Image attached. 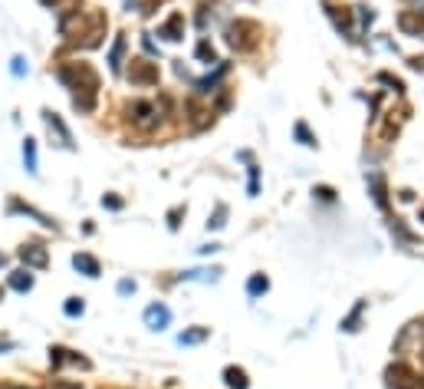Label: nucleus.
I'll use <instances>...</instances> for the list:
<instances>
[{
  "instance_id": "nucleus-1",
  "label": "nucleus",
  "mask_w": 424,
  "mask_h": 389,
  "mask_svg": "<svg viewBox=\"0 0 424 389\" xmlns=\"http://www.w3.org/2000/svg\"><path fill=\"white\" fill-rule=\"evenodd\" d=\"M105 30H109V20L102 10H73V14L60 17V36L73 46H83V50L99 46Z\"/></svg>"
},
{
  "instance_id": "nucleus-2",
  "label": "nucleus",
  "mask_w": 424,
  "mask_h": 389,
  "mask_svg": "<svg viewBox=\"0 0 424 389\" xmlns=\"http://www.w3.org/2000/svg\"><path fill=\"white\" fill-rule=\"evenodd\" d=\"M56 79L73 93V106L79 113H93L95 96H99V73L89 63H60Z\"/></svg>"
},
{
  "instance_id": "nucleus-3",
  "label": "nucleus",
  "mask_w": 424,
  "mask_h": 389,
  "mask_svg": "<svg viewBox=\"0 0 424 389\" xmlns=\"http://www.w3.org/2000/svg\"><path fill=\"white\" fill-rule=\"evenodd\" d=\"M260 36H263V26L257 24V20H247V17L230 20L227 30H224V40H227V46H234L237 53H250V50H257Z\"/></svg>"
},
{
  "instance_id": "nucleus-4",
  "label": "nucleus",
  "mask_w": 424,
  "mask_h": 389,
  "mask_svg": "<svg viewBox=\"0 0 424 389\" xmlns=\"http://www.w3.org/2000/svg\"><path fill=\"white\" fill-rule=\"evenodd\" d=\"M385 376H388L391 389H424V376L415 370V366H408L405 360H395Z\"/></svg>"
},
{
  "instance_id": "nucleus-5",
  "label": "nucleus",
  "mask_w": 424,
  "mask_h": 389,
  "mask_svg": "<svg viewBox=\"0 0 424 389\" xmlns=\"http://www.w3.org/2000/svg\"><path fill=\"white\" fill-rule=\"evenodd\" d=\"M125 76H128V83L132 86H138V89H148V86H158V63H152V60H128V69H125Z\"/></svg>"
},
{
  "instance_id": "nucleus-6",
  "label": "nucleus",
  "mask_w": 424,
  "mask_h": 389,
  "mask_svg": "<svg viewBox=\"0 0 424 389\" xmlns=\"http://www.w3.org/2000/svg\"><path fill=\"white\" fill-rule=\"evenodd\" d=\"M128 119L135 122V126H142V129H155L158 126V109L152 103L135 99V103H128Z\"/></svg>"
},
{
  "instance_id": "nucleus-7",
  "label": "nucleus",
  "mask_w": 424,
  "mask_h": 389,
  "mask_svg": "<svg viewBox=\"0 0 424 389\" xmlns=\"http://www.w3.org/2000/svg\"><path fill=\"white\" fill-rule=\"evenodd\" d=\"M398 30L405 36L424 40V10H401L398 14Z\"/></svg>"
},
{
  "instance_id": "nucleus-8",
  "label": "nucleus",
  "mask_w": 424,
  "mask_h": 389,
  "mask_svg": "<svg viewBox=\"0 0 424 389\" xmlns=\"http://www.w3.org/2000/svg\"><path fill=\"white\" fill-rule=\"evenodd\" d=\"M20 261H24L26 268H36V271H43L46 264H50V254H46V248H43L40 241H30V244H24L20 248Z\"/></svg>"
},
{
  "instance_id": "nucleus-9",
  "label": "nucleus",
  "mask_w": 424,
  "mask_h": 389,
  "mask_svg": "<svg viewBox=\"0 0 424 389\" xmlns=\"http://www.w3.org/2000/svg\"><path fill=\"white\" fill-rule=\"evenodd\" d=\"M43 122H46V129H50V136H56V142H60L63 148H73V136H69L66 122L60 119L56 113H50V109H43Z\"/></svg>"
},
{
  "instance_id": "nucleus-10",
  "label": "nucleus",
  "mask_w": 424,
  "mask_h": 389,
  "mask_svg": "<svg viewBox=\"0 0 424 389\" xmlns=\"http://www.w3.org/2000/svg\"><path fill=\"white\" fill-rule=\"evenodd\" d=\"M158 36H165V40H171V44H178L181 36H185V14H171L168 20H165L162 26H158Z\"/></svg>"
},
{
  "instance_id": "nucleus-11",
  "label": "nucleus",
  "mask_w": 424,
  "mask_h": 389,
  "mask_svg": "<svg viewBox=\"0 0 424 389\" xmlns=\"http://www.w3.org/2000/svg\"><path fill=\"white\" fill-rule=\"evenodd\" d=\"M145 323L152 330H165L171 323V310L165 303H152V307H145Z\"/></svg>"
},
{
  "instance_id": "nucleus-12",
  "label": "nucleus",
  "mask_w": 424,
  "mask_h": 389,
  "mask_svg": "<svg viewBox=\"0 0 424 389\" xmlns=\"http://www.w3.org/2000/svg\"><path fill=\"white\" fill-rule=\"evenodd\" d=\"M326 14L332 17V24H336V30H339L342 36L352 34V10H348V7H336V4H326Z\"/></svg>"
},
{
  "instance_id": "nucleus-13",
  "label": "nucleus",
  "mask_w": 424,
  "mask_h": 389,
  "mask_svg": "<svg viewBox=\"0 0 424 389\" xmlns=\"http://www.w3.org/2000/svg\"><path fill=\"white\" fill-rule=\"evenodd\" d=\"M125 50H128V40H125V34H119L115 36V44H112V50H109V69L112 73H122V66H125Z\"/></svg>"
},
{
  "instance_id": "nucleus-14",
  "label": "nucleus",
  "mask_w": 424,
  "mask_h": 389,
  "mask_svg": "<svg viewBox=\"0 0 424 389\" xmlns=\"http://www.w3.org/2000/svg\"><path fill=\"white\" fill-rule=\"evenodd\" d=\"M73 268H76L79 274H86V277H99V274H102V268H99V261H95L93 254H86V251L73 254Z\"/></svg>"
},
{
  "instance_id": "nucleus-15",
  "label": "nucleus",
  "mask_w": 424,
  "mask_h": 389,
  "mask_svg": "<svg viewBox=\"0 0 424 389\" xmlns=\"http://www.w3.org/2000/svg\"><path fill=\"white\" fill-rule=\"evenodd\" d=\"M224 73H227V63H217V73H214V76H204V79H197V83H195L197 93H201V96L217 93V83L224 79Z\"/></svg>"
},
{
  "instance_id": "nucleus-16",
  "label": "nucleus",
  "mask_w": 424,
  "mask_h": 389,
  "mask_svg": "<svg viewBox=\"0 0 424 389\" xmlns=\"http://www.w3.org/2000/svg\"><path fill=\"white\" fill-rule=\"evenodd\" d=\"M10 287L17 291V294H26V291H33V274H30V268H20L10 274Z\"/></svg>"
},
{
  "instance_id": "nucleus-17",
  "label": "nucleus",
  "mask_w": 424,
  "mask_h": 389,
  "mask_svg": "<svg viewBox=\"0 0 424 389\" xmlns=\"http://www.w3.org/2000/svg\"><path fill=\"white\" fill-rule=\"evenodd\" d=\"M368 188H372L375 201H378V208H388V188H385V178L378 172L368 175Z\"/></svg>"
},
{
  "instance_id": "nucleus-18",
  "label": "nucleus",
  "mask_w": 424,
  "mask_h": 389,
  "mask_svg": "<svg viewBox=\"0 0 424 389\" xmlns=\"http://www.w3.org/2000/svg\"><path fill=\"white\" fill-rule=\"evenodd\" d=\"M224 383H227L230 389H247V386H250L247 370H240V366H227V370H224Z\"/></svg>"
},
{
  "instance_id": "nucleus-19",
  "label": "nucleus",
  "mask_w": 424,
  "mask_h": 389,
  "mask_svg": "<svg viewBox=\"0 0 424 389\" xmlns=\"http://www.w3.org/2000/svg\"><path fill=\"white\" fill-rule=\"evenodd\" d=\"M10 211H20V215H30V218H36L43 228H56V221L53 218H46V215H40L36 208H30V205H24V201H10Z\"/></svg>"
},
{
  "instance_id": "nucleus-20",
  "label": "nucleus",
  "mask_w": 424,
  "mask_h": 389,
  "mask_svg": "<svg viewBox=\"0 0 424 389\" xmlns=\"http://www.w3.org/2000/svg\"><path fill=\"white\" fill-rule=\"evenodd\" d=\"M195 53H197V60H201V63H207V66H214V63H221V60H217V50H214V44H211V40H201Z\"/></svg>"
},
{
  "instance_id": "nucleus-21",
  "label": "nucleus",
  "mask_w": 424,
  "mask_h": 389,
  "mask_svg": "<svg viewBox=\"0 0 424 389\" xmlns=\"http://www.w3.org/2000/svg\"><path fill=\"white\" fill-rule=\"evenodd\" d=\"M207 333H211V330H207V327H195V330H185V333H181V337H178V343H181V346H191V343H204V340H207Z\"/></svg>"
},
{
  "instance_id": "nucleus-22",
  "label": "nucleus",
  "mask_w": 424,
  "mask_h": 389,
  "mask_svg": "<svg viewBox=\"0 0 424 389\" xmlns=\"http://www.w3.org/2000/svg\"><path fill=\"white\" fill-rule=\"evenodd\" d=\"M267 291H270V281H267L263 274H254L250 281H247V294L250 297H263Z\"/></svg>"
},
{
  "instance_id": "nucleus-23",
  "label": "nucleus",
  "mask_w": 424,
  "mask_h": 389,
  "mask_svg": "<svg viewBox=\"0 0 424 389\" xmlns=\"http://www.w3.org/2000/svg\"><path fill=\"white\" fill-rule=\"evenodd\" d=\"M43 7H50V10H56V14H73V10H79V0H40Z\"/></svg>"
},
{
  "instance_id": "nucleus-24",
  "label": "nucleus",
  "mask_w": 424,
  "mask_h": 389,
  "mask_svg": "<svg viewBox=\"0 0 424 389\" xmlns=\"http://www.w3.org/2000/svg\"><path fill=\"white\" fill-rule=\"evenodd\" d=\"M24 162H26V172L36 175V138H26L24 142Z\"/></svg>"
},
{
  "instance_id": "nucleus-25",
  "label": "nucleus",
  "mask_w": 424,
  "mask_h": 389,
  "mask_svg": "<svg viewBox=\"0 0 424 389\" xmlns=\"http://www.w3.org/2000/svg\"><path fill=\"white\" fill-rule=\"evenodd\" d=\"M63 310H66V317H83V313H86L83 297H69V300L63 303Z\"/></svg>"
},
{
  "instance_id": "nucleus-26",
  "label": "nucleus",
  "mask_w": 424,
  "mask_h": 389,
  "mask_svg": "<svg viewBox=\"0 0 424 389\" xmlns=\"http://www.w3.org/2000/svg\"><path fill=\"white\" fill-rule=\"evenodd\" d=\"M362 310H365V300L362 303H356V310H352V313H348V317H346V320H342V330H348V333H356V323H358V317H362Z\"/></svg>"
},
{
  "instance_id": "nucleus-27",
  "label": "nucleus",
  "mask_w": 424,
  "mask_h": 389,
  "mask_svg": "<svg viewBox=\"0 0 424 389\" xmlns=\"http://www.w3.org/2000/svg\"><path fill=\"white\" fill-rule=\"evenodd\" d=\"M293 132H296V138L303 142V146H316V138L309 136V129H306V122H296V129H293Z\"/></svg>"
},
{
  "instance_id": "nucleus-28",
  "label": "nucleus",
  "mask_w": 424,
  "mask_h": 389,
  "mask_svg": "<svg viewBox=\"0 0 424 389\" xmlns=\"http://www.w3.org/2000/svg\"><path fill=\"white\" fill-rule=\"evenodd\" d=\"M224 218H227V208L217 205V211H214V218L207 221V228H214V231H217V228H224Z\"/></svg>"
},
{
  "instance_id": "nucleus-29",
  "label": "nucleus",
  "mask_w": 424,
  "mask_h": 389,
  "mask_svg": "<svg viewBox=\"0 0 424 389\" xmlns=\"http://www.w3.org/2000/svg\"><path fill=\"white\" fill-rule=\"evenodd\" d=\"M10 73H14V76H24V73H26L24 56H14V60H10Z\"/></svg>"
},
{
  "instance_id": "nucleus-30",
  "label": "nucleus",
  "mask_w": 424,
  "mask_h": 389,
  "mask_svg": "<svg viewBox=\"0 0 424 389\" xmlns=\"http://www.w3.org/2000/svg\"><path fill=\"white\" fill-rule=\"evenodd\" d=\"M102 205H105V208H112V211H119V208L125 205V201H122L119 195H105V198H102Z\"/></svg>"
},
{
  "instance_id": "nucleus-31",
  "label": "nucleus",
  "mask_w": 424,
  "mask_h": 389,
  "mask_svg": "<svg viewBox=\"0 0 424 389\" xmlns=\"http://www.w3.org/2000/svg\"><path fill=\"white\" fill-rule=\"evenodd\" d=\"M382 83H388V86H395V93H401V89H405V83H401V79H395V76H388V73H382Z\"/></svg>"
},
{
  "instance_id": "nucleus-32",
  "label": "nucleus",
  "mask_w": 424,
  "mask_h": 389,
  "mask_svg": "<svg viewBox=\"0 0 424 389\" xmlns=\"http://www.w3.org/2000/svg\"><path fill=\"white\" fill-rule=\"evenodd\" d=\"M316 195H319L323 201H332V198H336V191H332V188H326V185H319V188H316Z\"/></svg>"
},
{
  "instance_id": "nucleus-33",
  "label": "nucleus",
  "mask_w": 424,
  "mask_h": 389,
  "mask_svg": "<svg viewBox=\"0 0 424 389\" xmlns=\"http://www.w3.org/2000/svg\"><path fill=\"white\" fill-rule=\"evenodd\" d=\"M181 215H185V208H175V211L168 215V225H171V228H178V225H181V221H178Z\"/></svg>"
},
{
  "instance_id": "nucleus-34",
  "label": "nucleus",
  "mask_w": 424,
  "mask_h": 389,
  "mask_svg": "<svg viewBox=\"0 0 424 389\" xmlns=\"http://www.w3.org/2000/svg\"><path fill=\"white\" fill-rule=\"evenodd\" d=\"M119 294H135V281H119Z\"/></svg>"
},
{
  "instance_id": "nucleus-35",
  "label": "nucleus",
  "mask_w": 424,
  "mask_h": 389,
  "mask_svg": "<svg viewBox=\"0 0 424 389\" xmlns=\"http://www.w3.org/2000/svg\"><path fill=\"white\" fill-rule=\"evenodd\" d=\"M142 44H145V50L152 53V56H155V53H158V46H155V44H152V40H148V34H145V40H142Z\"/></svg>"
},
{
  "instance_id": "nucleus-36",
  "label": "nucleus",
  "mask_w": 424,
  "mask_h": 389,
  "mask_svg": "<svg viewBox=\"0 0 424 389\" xmlns=\"http://www.w3.org/2000/svg\"><path fill=\"white\" fill-rule=\"evenodd\" d=\"M408 4H411L415 10H424V0H408Z\"/></svg>"
},
{
  "instance_id": "nucleus-37",
  "label": "nucleus",
  "mask_w": 424,
  "mask_h": 389,
  "mask_svg": "<svg viewBox=\"0 0 424 389\" xmlns=\"http://www.w3.org/2000/svg\"><path fill=\"white\" fill-rule=\"evenodd\" d=\"M0 350H14V343H0Z\"/></svg>"
},
{
  "instance_id": "nucleus-38",
  "label": "nucleus",
  "mask_w": 424,
  "mask_h": 389,
  "mask_svg": "<svg viewBox=\"0 0 424 389\" xmlns=\"http://www.w3.org/2000/svg\"><path fill=\"white\" fill-rule=\"evenodd\" d=\"M4 264H7V258H4V254H0V268H4Z\"/></svg>"
},
{
  "instance_id": "nucleus-39",
  "label": "nucleus",
  "mask_w": 424,
  "mask_h": 389,
  "mask_svg": "<svg viewBox=\"0 0 424 389\" xmlns=\"http://www.w3.org/2000/svg\"><path fill=\"white\" fill-rule=\"evenodd\" d=\"M0 300H4V287H0Z\"/></svg>"
},
{
  "instance_id": "nucleus-40",
  "label": "nucleus",
  "mask_w": 424,
  "mask_h": 389,
  "mask_svg": "<svg viewBox=\"0 0 424 389\" xmlns=\"http://www.w3.org/2000/svg\"><path fill=\"white\" fill-rule=\"evenodd\" d=\"M421 221H424V208H421Z\"/></svg>"
}]
</instances>
